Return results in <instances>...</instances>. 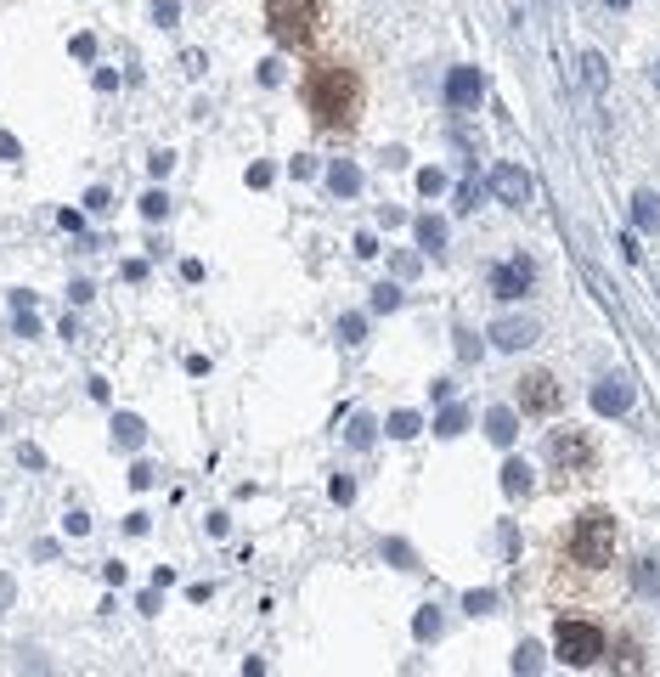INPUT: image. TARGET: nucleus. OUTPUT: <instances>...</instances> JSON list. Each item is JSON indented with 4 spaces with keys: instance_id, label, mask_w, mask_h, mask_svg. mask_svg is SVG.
Returning a JSON list of instances; mask_svg holds the SVG:
<instances>
[{
    "instance_id": "f257e3e1",
    "label": "nucleus",
    "mask_w": 660,
    "mask_h": 677,
    "mask_svg": "<svg viewBox=\"0 0 660 677\" xmlns=\"http://www.w3.org/2000/svg\"><path fill=\"white\" fill-rule=\"evenodd\" d=\"M367 91H362V74L345 63H322L305 74V108H311L316 125H328V130H345L356 125V113H362Z\"/></svg>"
},
{
    "instance_id": "f03ea898",
    "label": "nucleus",
    "mask_w": 660,
    "mask_h": 677,
    "mask_svg": "<svg viewBox=\"0 0 660 677\" xmlns=\"http://www.w3.org/2000/svg\"><path fill=\"white\" fill-rule=\"evenodd\" d=\"M266 29L283 46H311L322 34V0H266Z\"/></svg>"
},
{
    "instance_id": "7ed1b4c3",
    "label": "nucleus",
    "mask_w": 660,
    "mask_h": 677,
    "mask_svg": "<svg viewBox=\"0 0 660 677\" xmlns=\"http://www.w3.org/2000/svg\"><path fill=\"white\" fill-rule=\"evenodd\" d=\"M570 559L587 570L610 565L615 559V520L604 514V508H587L582 520H576V531H570Z\"/></svg>"
},
{
    "instance_id": "20e7f679",
    "label": "nucleus",
    "mask_w": 660,
    "mask_h": 677,
    "mask_svg": "<svg viewBox=\"0 0 660 677\" xmlns=\"http://www.w3.org/2000/svg\"><path fill=\"white\" fill-rule=\"evenodd\" d=\"M553 655L565 666H576V672H587V666L604 661V632L593 627V621H559V632H553Z\"/></svg>"
},
{
    "instance_id": "39448f33",
    "label": "nucleus",
    "mask_w": 660,
    "mask_h": 677,
    "mask_svg": "<svg viewBox=\"0 0 660 677\" xmlns=\"http://www.w3.org/2000/svg\"><path fill=\"white\" fill-rule=\"evenodd\" d=\"M548 463H553V474H559V480H576V474L593 469V441H587V429H553Z\"/></svg>"
},
{
    "instance_id": "423d86ee",
    "label": "nucleus",
    "mask_w": 660,
    "mask_h": 677,
    "mask_svg": "<svg viewBox=\"0 0 660 677\" xmlns=\"http://www.w3.org/2000/svg\"><path fill=\"white\" fill-rule=\"evenodd\" d=\"M519 407L531 412V418H553V412L565 407L559 378H553V373H525V378H519Z\"/></svg>"
},
{
    "instance_id": "0eeeda50",
    "label": "nucleus",
    "mask_w": 660,
    "mask_h": 677,
    "mask_svg": "<svg viewBox=\"0 0 660 677\" xmlns=\"http://www.w3.org/2000/svg\"><path fill=\"white\" fill-rule=\"evenodd\" d=\"M531 283H536L531 254H514L508 266L491 271V294H497V300H525V294H531Z\"/></svg>"
},
{
    "instance_id": "6e6552de",
    "label": "nucleus",
    "mask_w": 660,
    "mask_h": 677,
    "mask_svg": "<svg viewBox=\"0 0 660 677\" xmlns=\"http://www.w3.org/2000/svg\"><path fill=\"white\" fill-rule=\"evenodd\" d=\"M486 187L497 192L508 209H525V204H531V175L519 170V164H497V170L486 175Z\"/></svg>"
},
{
    "instance_id": "1a4fd4ad",
    "label": "nucleus",
    "mask_w": 660,
    "mask_h": 677,
    "mask_svg": "<svg viewBox=\"0 0 660 677\" xmlns=\"http://www.w3.org/2000/svg\"><path fill=\"white\" fill-rule=\"evenodd\" d=\"M480 96H486V79H480V68H452V74H446V102H452L457 113L480 108Z\"/></svg>"
},
{
    "instance_id": "9d476101",
    "label": "nucleus",
    "mask_w": 660,
    "mask_h": 677,
    "mask_svg": "<svg viewBox=\"0 0 660 677\" xmlns=\"http://www.w3.org/2000/svg\"><path fill=\"white\" fill-rule=\"evenodd\" d=\"M542 339V328H536L531 316H508V322H491V345L497 350H525Z\"/></svg>"
},
{
    "instance_id": "9b49d317",
    "label": "nucleus",
    "mask_w": 660,
    "mask_h": 677,
    "mask_svg": "<svg viewBox=\"0 0 660 677\" xmlns=\"http://www.w3.org/2000/svg\"><path fill=\"white\" fill-rule=\"evenodd\" d=\"M593 412H604V418H621V412H632V384L621 373L615 378H604L593 390Z\"/></svg>"
},
{
    "instance_id": "f8f14e48",
    "label": "nucleus",
    "mask_w": 660,
    "mask_h": 677,
    "mask_svg": "<svg viewBox=\"0 0 660 677\" xmlns=\"http://www.w3.org/2000/svg\"><path fill=\"white\" fill-rule=\"evenodd\" d=\"M531 486H536V469L525 463V457H508L503 463V491L508 497H531Z\"/></svg>"
},
{
    "instance_id": "ddd939ff",
    "label": "nucleus",
    "mask_w": 660,
    "mask_h": 677,
    "mask_svg": "<svg viewBox=\"0 0 660 677\" xmlns=\"http://www.w3.org/2000/svg\"><path fill=\"white\" fill-rule=\"evenodd\" d=\"M328 187H333V198H356V192H362V170H356L350 158H333Z\"/></svg>"
},
{
    "instance_id": "4468645a",
    "label": "nucleus",
    "mask_w": 660,
    "mask_h": 677,
    "mask_svg": "<svg viewBox=\"0 0 660 677\" xmlns=\"http://www.w3.org/2000/svg\"><path fill=\"white\" fill-rule=\"evenodd\" d=\"M514 435H519L514 412H508V407H491V412H486V441H491V446H514Z\"/></svg>"
},
{
    "instance_id": "2eb2a0df",
    "label": "nucleus",
    "mask_w": 660,
    "mask_h": 677,
    "mask_svg": "<svg viewBox=\"0 0 660 677\" xmlns=\"http://www.w3.org/2000/svg\"><path fill=\"white\" fill-rule=\"evenodd\" d=\"M632 221H638V226H644V232H660V198H655V192H632Z\"/></svg>"
},
{
    "instance_id": "dca6fc26",
    "label": "nucleus",
    "mask_w": 660,
    "mask_h": 677,
    "mask_svg": "<svg viewBox=\"0 0 660 677\" xmlns=\"http://www.w3.org/2000/svg\"><path fill=\"white\" fill-rule=\"evenodd\" d=\"M113 441H119V446H142L147 441V424L136 418V412H113Z\"/></svg>"
},
{
    "instance_id": "f3484780",
    "label": "nucleus",
    "mask_w": 660,
    "mask_h": 677,
    "mask_svg": "<svg viewBox=\"0 0 660 677\" xmlns=\"http://www.w3.org/2000/svg\"><path fill=\"white\" fill-rule=\"evenodd\" d=\"M418 429H424V418H418L412 407H401V412H390V424H384V435H395V441H412Z\"/></svg>"
},
{
    "instance_id": "a211bd4d",
    "label": "nucleus",
    "mask_w": 660,
    "mask_h": 677,
    "mask_svg": "<svg viewBox=\"0 0 660 677\" xmlns=\"http://www.w3.org/2000/svg\"><path fill=\"white\" fill-rule=\"evenodd\" d=\"M463 429H469V412H463V407L452 401V407H446V412L435 418V435H440V441H452V435H463Z\"/></svg>"
},
{
    "instance_id": "6ab92c4d",
    "label": "nucleus",
    "mask_w": 660,
    "mask_h": 677,
    "mask_svg": "<svg viewBox=\"0 0 660 677\" xmlns=\"http://www.w3.org/2000/svg\"><path fill=\"white\" fill-rule=\"evenodd\" d=\"M418 243H424L429 254H440L446 249V221H440V215H424V221H418Z\"/></svg>"
},
{
    "instance_id": "aec40b11",
    "label": "nucleus",
    "mask_w": 660,
    "mask_h": 677,
    "mask_svg": "<svg viewBox=\"0 0 660 677\" xmlns=\"http://www.w3.org/2000/svg\"><path fill=\"white\" fill-rule=\"evenodd\" d=\"M440 627H446V615H440L435 604H424V610H418V621H412V632H418L424 644H435V638H440Z\"/></svg>"
},
{
    "instance_id": "412c9836",
    "label": "nucleus",
    "mask_w": 660,
    "mask_h": 677,
    "mask_svg": "<svg viewBox=\"0 0 660 677\" xmlns=\"http://www.w3.org/2000/svg\"><path fill=\"white\" fill-rule=\"evenodd\" d=\"M384 559H390V565H401V570H418V553H412V542H401V536H390V542H384Z\"/></svg>"
},
{
    "instance_id": "4be33fe9",
    "label": "nucleus",
    "mask_w": 660,
    "mask_h": 677,
    "mask_svg": "<svg viewBox=\"0 0 660 677\" xmlns=\"http://www.w3.org/2000/svg\"><path fill=\"white\" fill-rule=\"evenodd\" d=\"M373 435H378V424L367 418V412H356V418H350V429H345L350 446H373Z\"/></svg>"
},
{
    "instance_id": "5701e85b",
    "label": "nucleus",
    "mask_w": 660,
    "mask_h": 677,
    "mask_svg": "<svg viewBox=\"0 0 660 677\" xmlns=\"http://www.w3.org/2000/svg\"><path fill=\"white\" fill-rule=\"evenodd\" d=\"M582 79H587V91H604V85H610V74H604V57H598V51H587V57H582Z\"/></svg>"
},
{
    "instance_id": "b1692460",
    "label": "nucleus",
    "mask_w": 660,
    "mask_h": 677,
    "mask_svg": "<svg viewBox=\"0 0 660 677\" xmlns=\"http://www.w3.org/2000/svg\"><path fill=\"white\" fill-rule=\"evenodd\" d=\"M536 666H542V644H519V649H514V672L531 677Z\"/></svg>"
},
{
    "instance_id": "393cba45",
    "label": "nucleus",
    "mask_w": 660,
    "mask_h": 677,
    "mask_svg": "<svg viewBox=\"0 0 660 677\" xmlns=\"http://www.w3.org/2000/svg\"><path fill=\"white\" fill-rule=\"evenodd\" d=\"M142 215H147V221H164V215H170V192H142Z\"/></svg>"
},
{
    "instance_id": "a878e982",
    "label": "nucleus",
    "mask_w": 660,
    "mask_h": 677,
    "mask_svg": "<svg viewBox=\"0 0 660 677\" xmlns=\"http://www.w3.org/2000/svg\"><path fill=\"white\" fill-rule=\"evenodd\" d=\"M339 339H345V345H362V339H367V322H362L356 311H345V316H339Z\"/></svg>"
},
{
    "instance_id": "bb28decb",
    "label": "nucleus",
    "mask_w": 660,
    "mask_h": 677,
    "mask_svg": "<svg viewBox=\"0 0 660 677\" xmlns=\"http://www.w3.org/2000/svg\"><path fill=\"white\" fill-rule=\"evenodd\" d=\"M395 305H401V288H395V283H378V288H373V311L390 316Z\"/></svg>"
},
{
    "instance_id": "cd10ccee",
    "label": "nucleus",
    "mask_w": 660,
    "mask_h": 677,
    "mask_svg": "<svg viewBox=\"0 0 660 677\" xmlns=\"http://www.w3.org/2000/svg\"><path fill=\"white\" fill-rule=\"evenodd\" d=\"M418 192H424V198H440V192H446V170H435V164L418 170Z\"/></svg>"
},
{
    "instance_id": "c85d7f7f",
    "label": "nucleus",
    "mask_w": 660,
    "mask_h": 677,
    "mask_svg": "<svg viewBox=\"0 0 660 677\" xmlns=\"http://www.w3.org/2000/svg\"><path fill=\"white\" fill-rule=\"evenodd\" d=\"M457 215H469V209H480V181H474V175H469V181H463V187H457Z\"/></svg>"
},
{
    "instance_id": "c756f323",
    "label": "nucleus",
    "mask_w": 660,
    "mask_h": 677,
    "mask_svg": "<svg viewBox=\"0 0 660 677\" xmlns=\"http://www.w3.org/2000/svg\"><path fill=\"white\" fill-rule=\"evenodd\" d=\"M463 610H469V615H491V610H497V593H486V587H474L469 599H463Z\"/></svg>"
},
{
    "instance_id": "7c9ffc66",
    "label": "nucleus",
    "mask_w": 660,
    "mask_h": 677,
    "mask_svg": "<svg viewBox=\"0 0 660 677\" xmlns=\"http://www.w3.org/2000/svg\"><path fill=\"white\" fill-rule=\"evenodd\" d=\"M418 271H424V260H418V254H407V249L395 254V277H407V283H412Z\"/></svg>"
},
{
    "instance_id": "2f4dec72",
    "label": "nucleus",
    "mask_w": 660,
    "mask_h": 677,
    "mask_svg": "<svg viewBox=\"0 0 660 677\" xmlns=\"http://www.w3.org/2000/svg\"><path fill=\"white\" fill-rule=\"evenodd\" d=\"M175 17H181V0H153V23H164V29H170Z\"/></svg>"
},
{
    "instance_id": "473e14b6",
    "label": "nucleus",
    "mask_w": 660,
    "mask_h": 677,
    "mask_svg": "<svg viewBox=\"0 0 660 677\" xmlns=\"http://www.w3.org/2000/svg\"><path fill=\"white\" fill-rule=\"evenodd\" d=\"M68 51H74L79 63H91V57H96V40H91V34H74V40H68Z\"/></svg>"
},
{
    "instance_id": "72a5a7b5",
    "label": "nucleus",
    "mask_w": 660,
    "mask_h": 677,
    "mask_svg": "<svg viewBox=\"0 0 660 677\" xmlns=\"http://www.w3.org/2000/svg\"><path fill=\"white\" fill-rule=\"evenodd\" d=\"M271 175H277V170L260 158V164H249V175H243V181H249V187H271Z\"/></svg>"
},
{
    "instance_id": "f704fd0d",
    "label": "nucleus",
    "mask_w": 660,
    "mask_h": 677,
    "mask_svg": "<svg viewBox=\"0 0 660 677\" xmlns=\"http://www.w3.org/2000/svg\"><path fill=\"white\" fill-rule=\"evenodd\" d=\"M147 170H153V175H158V181H164V175H170V170H175V153H153V158H147Z\"/></svg>"
},
{
    "instance_id": "c9c22d12",
    "label": "nucleus",
    "mask_w": 660,
    "mask_h": 677,
    "mask_svg": "<svg viewBox=\"0 0 660 677\" xmlns=\"http://www.w3.org/2000/svg\"><path fill=\"white\" fill-rule=\"evenodd\" d=\"M350 497H356V480H350V474H339V480H333V503H350Z\"/></svg>"
},
{
    "instance_id": "e433bc0d",
    "label": "nucleus",
    "mask_w": 660,
    "mask_h": 677,
    "mask_svg": "<svg viewBox=\"0 0 660 677\" xmlns=\"http://www.w3.org/2000/svg\"><path fill=\"white\" fill-rule=\"evenodd\" d=\"M63 525H68V536H85V531H91V514H79V508H74Z\"/></svg>"
},
{
    "instance_id": "4c0bfd02",
    "label": "nucleus",
    "mask_w": 660,
    "mask_h": 677,
    "mask_svg": "<svg viewBox=\"0 0 660 677\" xmlns=\"http://www.w3.org/2000/svg\"><path fill=\"white\" fill-rule=\"evenodd\" d=\"M17 333H23V339H40V322H34L29 311H17Z\"/></svg>"
},
{
    "instance_id": "58836bf2",
    "label": "nucleus",
    "mask_w": 660,
    "mask_h": 677,
    "mask_svg": "<svg viewBox=\"0 0 660 677\" xmlns=\"http://www.w3.org/2000/svg\"><path fill=\"white\" fill-rule=\"evenodd\" d=\"M130 486L147 491V486H153V469H147V463H136V469H130Z\"/></svg>"
},
{
    "instance_id": "ea45409f",
    "label": "nucleus",
    "mask_w": 660,
    "mask_h": 677,
    "mask_svg": "<svg viewBox=\"0 0 660 677\" xmlns=\"http://www.w3.org/2000/svg\"><path fill=\"white\" fill-rule=\"evenodd\" d=\"M125 531H130V536H147V531H153V520H147V514H130Z\"/></svg>"
},
{
    "instance_id": "a19ab883",
    "label": "nucleus",
    "mask_w": 660,
    "mask_h": 677,
    "mask_svg": "<svg viewBox=\"0 0 660 677\" xmlns=\"http://www.w3.org/2000/svg\"><path fill=\"white\" fill-rule=\"evenodd\" d=\"M96 91H119V74H113V68H96Z\"/></svg>"
},
{
    "instance_id": "79ce46f5",
    "label": "nucleus",
    "mask_w": 660,
    "mask_h": 677,
    "mask_svg": "<svg viewBox=\"0 0 660 677\" xmlns=\"http://www.w3.org/2000/svg\"><path fill=\"white\" fill-rule=\"evenodd\" d=\"M85 204H91V209H108L113 198H108V187H91V192H85Z\"/></svg>"
},
{
    "instance_id": "37998d69",
    "label": "nucleus",
    "mask_w": 660,
    "mask_h": 677,
    "mask_svg": "<svg viewBox=\"0 0 660 677\" xmlns=\"http://www.w3.org/2000/svg\"><path fill=\"white\" fill-rule=\"evenodd\" d=\"M136 610H142V615H158V587H153V593H142V599H136Z\"/></svg>"
},
{
    "instance_id": "c03bdc74",
    "label": "nucleus",
    "mask_w": 660,
    "mask_h": 677,
    "mask_svg": "<svg viewBox=\"0 0 660 677\" xmlns=\"http://www.w3.org/2000/svg\"><path fill=\"white\" fill-rule=\"evenodd\" d=\"M23 153V147H17V136H6V130H0V158H17Z\"/></svg>"
},
{
    "instance_id": "a18cd8bd",
    "label": "nucleus",
    "mask_w": 660,
    "mask_h": 677,
    "mask_svg": "<svg viewBox=\"0 0 660 677\" xmlns=\"http://www.w3.org/2000/svg\"><path fill=\"white\" fill-rule=\"evenodd\" d=\"M604 6H615V12H627V6H632V0H604Z\"/></svg>"
},
{
    "instance_id": "49530a36",
    "label": "nucleus",
    "mask_w": 660,
    "mask_h": 677,
    "mask_svg": "<svg viewBox=\"0 0 660 677\" xmlns=\"http://www.w3.org/2000/svg\"><path fill=\"white\" fill-rule=\"evenodd\" d=\"M655 85H660V68H655Z\"/></svg>"
}]
</instances>
